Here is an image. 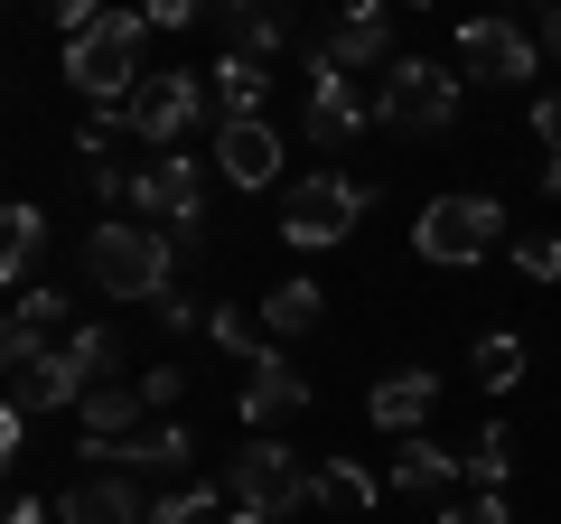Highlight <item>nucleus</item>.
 I'll return each instance as SVG.
<instances>
[{
    "label": "nucleus",
    "mask_w": 561,
    "mask_h": 524,
    "mask_svg": "<svg viewBox=\"0 0 561 524\" xmlns=\"http://www.w3.org/2000/svg\"><path fill=\"white\" fill-rule=\"evenodd\" d=\"M431 403H440V375H421V365H412V375H383L375 394H365V422L393 431V441H412V431L431 422Z\"/></svg>",
    "instance_id": "obj_16"
},
{
    "label": "nucleus",
    "mask_w": 561,
    "mask_h": 524,
    "mask_svg": "<svg viewBox=\"0 0 561 524\" xmlns=\"http://www.w3.org/2000/svg\"><path fill=\"white\" fill-rule=\"evenodd\" d=\"M140 375H122V384H94V394H84L76 403V422H84V441H131L140 431Z\"/></svg>",
    "instance_id": "obj_19"
},
{
    "label": "nucleus",
    "mask_w": 561,
    "mask_h": 524,
    "mask_svg": "<svg viewBox=\"0 0 561 524\" xmlns=\"http://www.w3.org/2000/svg\"><path fill=\"white\" fill-rule=\"evenodd\" d=\"M319 309H328L319 282H280V291H262V328H272V338H300V328H319Z\"/></svg>",
    "instance_id": "obj_21"
},
{
    "label": "nucleus",
    "mask_w": 561,
    "mask_h": 524,
    "mask_svg": "<svg viewBox=\"0 0 561 524\" xmlns=\"http://www.w3.org/2000/svg\"><path fill=\"white\" fill-rule=\"evenodd\" d=\"M216 515V487H169V497H150V524H206Z\"/></svg>",
    "instance_id": "obj_29"
},
{
    "label": "nucleus",
    "mask_w": 561,
    "mask_h": 524,
    "mask_svg": "<svg viewBox=\"0 0 561 524\" xmlns=\"http://www.w3.org/2000/svg\"><path fill=\"white\" fill-rule=\"evenodd\" d=\"M375 505V478L356 459H319V515H365Z\"/></svg>",
    "instance_id": "obj_23"
},
{
    "label": "nucleus",
    "mask_w": 561,
    "mask_h": 524,
    "mask_svg": "<svg viewBox=\"0 0 561 524\" xmlns=\"http://www.w3.org/2000/svg\"><path fill=\"white\" fill-rule=\"evenodd\" d=\"M262 94H272V66L243 57V47H225V57L206 66V103H216V122H253Z\"/></svg>",
    "instance_id": "obj_17"
},
{
    "label": "nucleus",
    "mask_w": 561,
    "mask_h": 524,
    "mask_svg": "<svg viewBox=\"0 0 561 524\" xmlns=\"http://www.w3.org/2000/svg\"><path fill=\"white\" fill-rule=\"evenodd\" d=\"M225 497L253 505V515H272V524H290V515L319 505V468H309L300 449H280L272 431H253V441L234 449V468H225Z\"/></svg>",
    "instance_id": "obj_3"
},
{
    "label": "nucleus",
    "mask_w": 561,
    "mask_h": 524,
    "mask_svg": "<svg viewBox=\"0 0 561 524\" xmlns=\"http://www.w3.org/2000/svg\"><path fill=\"white\" fill-rule=\"evenodd\" d=\"M505 243V206L496 197H431L412 225V253L421 262H449V272H468V262H486Z\"/></svg>",
    "instance_id": "obj_5"
},
{
    "label": "nucleus",
    "mask_w": 561,
    "mask_h": 524,
    "mask_svg": "<svg viewBox=\"0 0 561 524\" xmlns=\"http://www.w3.org/2000/svg\"><path fill=\"white\" fill-rule=\"evenodd\" d=\"M10 319H20V328H38V338H47V328H57V338H66V291H47V282L10 291Z\"/></svg>",
    "instance_id": "obj_28"
},
{
    "label": "nucleus",
    "mask_w": 561,
    "mask_h": 524,
    "mask_svg": "<svg viewBox=\"0 0 561 524\" xmlns=\"http://www.w3.org/2000/svg\"><path fill=\"white\" fill-rule=\"evenodd\" d=\"M57 524H150V497H140L131 468H84L57 497Z\"/></svg>",
    "instance_id": "obj_11"
},
{
    "label": "nucleus",
    "mask_w": 561,
    "mask_h": 524,
    "mask_svg": "<svg viewBox=\"0 0 561 524\" xmlns=\"http://www.w3.org/2000/svg\"><path fill=\"white\" fill-rule=\"evenodd\" d=\"M468 375H478L486 394H515L524 384V338H478L468 346Z\"/></svg>",
    "instance_id": "obj_24"
},
{
    "label": "nucleus",
    "mask_w": 561,
    "mask_h": 524,
    "mask_svg": "<svg viewBox=\"0 0 561 524\" xmlns=\"http://www.w3.org/2000/svg\"><path fill=\"white\" fill-rule=\"evenodd\" d=\"M534 141L561 160V94H542V103H534Z\"/></svg>",
    "instance_id": "obj_36"
},
{
    "label": "nucleus",
    "mask_w": 561,
    "mask_h": 524,
    "mask_svg": "<svg viewBox=\"0 0 561 524\" xmlns=\"http://www.w3.org/2000/svg\"><path fill=\"white\" fill-rule=\"evenodd\" d=\"M179 394H187V375H179V365H140V403H150V412H169Z\"/></svg>",
    "instance_id": "obj_31"
},
{
    "label": "nucleus",
    "mask_w": 561,
    "mask_h": 524,
    "mask_svg": "<svg viewBox=\"0 0 561 524\" xmlns=\"http://www.w3.org/2000/svg\"><path fill=\"white\" fill-rule=\"evenodd\" d=\"M197 113H206V76L169 66V76H140V94L122 103V132L150 141V150H179L187 132H197Z\"/></svg>",
    "instance_id": "obj_7"
},
{
    "label": "nucleus",
    "mask_w": 561,
    "mask_h": 524,
    "mask_svg": "<svg viewBox=\"0 0 561 524\" xmlns=\"http://www.w3.org/2000/svg\"><path fill=\"white\" fill-rule=\"evenodd\" d=\"M10 524H57V515H47L38 497H20V505H10Z\"/></svg>",
    "instance_id": "obj_38"
},
{
    "label": "nucleus",
    "mask_w": 561,
    "mask_h": 524,
    "mask_svg": "<svg viewBox=\"0 0 561 524\" xmlns=\"http://www.w3.org/2000/svg\"><path fill=\"white\" fill-rule=\"evenodd\" d=\"M459 76L515 94V84L534 76V38H524L515 20H468V29H459Z\"/></svg>",
    "instance_id": "obj_9"
},
{
    "label": "nucleus",
    "mask_w": 561,
    "mask_h": 524,
    "mask_svg": "<svg viewBox=\"0 0 561 524\" xmlns=\"http://www.w3.org/2000/svg\"><path fill=\"white\" fill-rule=\"evenodd\" d=\"M160 235H169V253H179V262H206V216L197 225H160Z\"/></svg>",
    "instance_id": "obj_34"
},
{
    "label": "nucleus",
    "mask_w": 561,
    "mask_h": 524,
    "mask_svg": "<svg viewBox=\"0 0 561 524\" xmlns=\"http://www.w3.org/2000/svg\"><path fill=\"white\" fill-rule=\"evenodd\" d=\"M542 10H561V0H542Z\"/></svg>",
    "instance_id": "obj_42"
},
{
    "label": "nucleus",
    "mask_w": 561,
    "mask_h": 524,
    "mask_svg": "<svg viewBox=\"0 0 561 524\" xmlns=\"http://www.w3.org/2000/svg\"><path fill=\"white\" fill-rule=\"evenodd\" d=\"M365 216V187L337 179V169H309V179L280 187V235L300 243V253H328V243H346Z\"/></svg>",
    "instance_id": "obj_6"
},
{
    "label": "nucleus",
    "mask_w": 561,
    "mask_h": 524,
    "mask_svg": "<svg viewBox=\"0 0 561 524\" xmlns=\"http://www.w3.org/2000/svg\"><path fill=\"white\" fill-rule=\"evenodd\" d=\"M206 338H216V346H225V356H234V365H243V375H253V365H262V356H272V346H262V328H253V319H243V309H206Z\"/></svg>",
    "instance_id": "obj_27"
},
{
    "label": "nucleus",
    "mask_w": 561,
    "mask_h": 524,
    "mask_svg": "<svg viewBox=\"0 0 561 524\" xmlns=\"http://www.w3.org/2000/svg\"><path fill=\"white\" fill-rule=\"evenodd\" d=\"M225 524H272V515H253V505H234V515H225Z\"/></svg>",
    "instance_id": "obj_40"
},
{
    "label": "nucleus",
    "mask_w": 561,
    "mask_h": 524,
    "mask_svg": "<svg viewBox=\"0 0 561 524\" xmlns=\"http://www.w3.org/2000/svg\"><path fill=\"white\" fill-rule=\"evenodd\" d=\"M505 468H515V441H505V422H486L478 441H468V459H459V478H478L486 497H505Z\"/></svg>",
    "instance_id": "obj_25"
},
{
    "label": "nucleus",
    "mask_w": 561,
    "mask_h": 524,
    "mask_svg": "<svg viewBox=\"0 0 561 524\" xmlns=\"http://www.w3.org/2000/svg\"><path fill=\"white\" fill-rule=\"evenodd\" d=\"M515 272L524 282H561V235H515Z\"/></svg>",
    "instance_id": "obj_30"
},
{
    "label": "nucleus",
    "mask_w": 561,
    "mask_h": 524,
    "mask_svg": "<svg viewBox=\"0 0 561 524\" xmlns=\"http://www.w3.org/2000/svg\"><path fill=\"white\" fill-rule=\"evenodd\" d=\"M47 10H57V20H66V38H76V29H94V20H103V0H47Z\"/></svg>",
    "instance_id": "obj_37"
},
{
    "label": "nucleus",
    "mask_w": 561,
    "mask_h": 524,
    "mask_svg": "<svg viewBox=\"0 0 561 524\" xmlns=\"http://www.w3.org/2000/svg\"><path fill=\"white\" fill-rule=\"evenodd\" d=\"M84 394H94V375H84V365L66 356V338L47 346V356L28 365V375H10V412H28V422H38V412H76Z\"/></svg>",
    "instance_id": "obj_14"
},
{
    "label": "nucleus",
    "mask_w": 561,
    "mask_h": 524,
    "mask_svg": "<svg viewBox=\"0 0 561 524\" xmlns=\"http://www.w3.org/2000/svg\"><path fill=\"white\" fill-rule=\"evenodd\" d=\"M440 524H505V497H486V487H478V497H468V505H449Z\"/></svg>",
    "instance_id": "obj_33"
},
{
    "label": "nucleus",
    "mask_w": 561,
    "mask_h": 524,
    "mask_svg": "<svg viewBox=\"0 0 561 524\" xmlns=\"http://www.w3.org/2000/svg\"><path fill=\"white\" fill-rule=\"evenodd\" d=\"M216 20V0H150V29H197Z\"/></svg>",
    "instance_id": "obj_32"
},
{
    "label": "nucleus",
    "mask_w": 561,
    "mask_h": 524,
    "mask_svg": "<svg viewBox=\"0 0 561 524\" xmlns=\"http://www.w3.org/2000/svg\"><path fill=\"white\" fill-rule=\"evenodd\" d=\"M216 29H225V47L280 66V47L300 38V10H290V0H216Z\"/></svg>",
    "instance_id": "obj_13"
},
{
    "label": "nucleus",
    "mask_w": 561,
    "mask_h": 524,
    "mask_svg": "<svg viewBox=\"0 0 561 524\" xmlns=\"http://www.w3.org/2000/svg\"><path fill=\"white\" fill-rule=\"evenodd\" d=\"M140 38H150V10H103L94 29H76L66 38V84L76 94H94L103 113L113 103L140 94Z\"/></svg>",
    "instance_id": "obj_2"
},
{
    "label": "nucleus",
    "mask_w": 561,
    "mask_h": 524,
    "mask_svg": "<svg viewBox=\"0 0 561 524\" xmlns=\"http://www.w3.org/2000/svg\"><path fill=\"white\" fill-rule=\"evenodd\" d=\"M328 66H346V76H365V66H393V0H346L337 29L319 38Z\"/></svg>",
    "instance_id": "obj_12"
},
{
    "label": "nucleus",
    "mask_w": 561,
    "mask_h": 524,
    "mask_svg": "<svg viewBox=\"0 0 561 524\" xmlns=\"http://www.w3.org/2000/svg\"><path fill=\"white\" fill-rule=\"evenodd\" d=\"M216 169H225V179H234V187H272L280 179V132H272V122H216Z\"/></svg>",
    "instance_id": "obj_15"
},
{
    "label": "nucleus",
    "mask_w": 561,
    "mask_h": 524,
    "mask_svg": "<svg viewBox=\"0 0 561 524\" xmlns=\"http://www.w3.org/2000/svg\"><path fill=\"white\" fill-rule=\"evenodd\" d=\"M66 356L94 384H122V328H66Z\"/></svg>",
    "instance_id": "obj_26"
},
{
    "label": "nucleus",
    "mask_w": 561,
    "mask_h": 524,
    "mask_svg": "<svg viewBox=\"0 0 561 524\" xmlns=\"http://www.w3.org/2000/svg\"><path fill=\"white\" fill-rule=\"evenodd\" d=\"M449 478H459L449 449H431V441H402V449H393V487H402V497H440Z\"/></svg>",
    "instance_id": "obj_22"
},
{
    "label": "nucleus",
    "mask_w": 561,
    "mask_h": 524,
    "mask_svg": "<svg viewBox=\"0 0 561 524\" xmlns=\"http://www.w3.org/2000/svg\"><path fill=\"white\" fill-rule=\"evenodd\" d=\"M300 403H309V375L272 346V356L253 365V384H243V422H253V431H272V422H290Z\"/></svg>",
    "instance_id": "obj_18"
},
{
    "label": "nucleus",
    "mask_w": 561,
    "mask_h": 524,
    "mask_svg": "<svg viewBox=\"0 0 561 524\" xmlns=\"http://www.w3.org/2000/svg\"><path fill=\"white\" fill-rule=\"evenodd\" d=\"M122 216H150V225H197L206 216V187H197V160L187 150H160V160L131 179V206Z\"/></svg>",
    "instance_id": "obj_10"
},
{
    "label": "nucleus",
    "mask_w": 561,
    "mask_h": 524,
    "mask_svg": "<svg viewBox=\"0 0 561 524\" xmlns=\"http://www.w3.org/2000/svg\"><path fill=\"white\" fill-rule=\"evenodd\" d=\"M542 47H552V57H561V10H542Z\"/></svg>",
    "instance_id": "obj_39"
},
{
    "label": "nucleus",
    "mask_w": 561,
    "mask_h": 524,
    "mask_svg": "<svg viewBox=\"0 0 561 524\" xmlns=\"http://www.w3.org/2000/svg\"><path fill=\"white\" fill-rule=\"evenodd\" d=\"M150 309H160V328H197V300H187L179 282H169V291H160V300H150Z\"/></svg>",
    "instance_id": "obj_35"
},
{
    "label": "nucleus",
    "mask_w": 561,
    "mask_h": 524,
    "mask_svg": "<svg viewBox=\"0 0 561 524\" xmlns=\"http://www.w3.org/2000/svg\"><path fill=\"white\" fill-rule=\"evenodd\" d=\"M365 122H375V103L356 94V76H346V66H328L319 47H309V113H300V132H309L319 150H356Z\"/></svg>",
    "instance_id": "obj_8"
},
{
    "label": "nucleus",
    "mask_w": 561,
    "mask_h": 524,
    "mask_svg": "<svg viewBox=\"0 0 561 524\" xmlns=\"http://www.w3.org/2000/svg\"><path fill=\"white\" fill-rule=\"evenodd\" d=\"M0 225H10V243H0V272H10V291H28V282H38V262H47V216L20 197Z\"/></svg>",
    "instance_id": "obj_20"
},
{
    "label": "nucleus",
    "mask_w": 561,
    "mask_h": 524,
    "mask_svg": "<svg viewBox=\"0 0 561 524\" xmlns=\"http://www.w3.org/2000/svg\"><path fill=\"white\" fill-rule=\"evenodd\" d=\"M412 10H431V0H412Z\"/></svg>",
    "instance_id": "obj_41"
},
{
    "label": "nucleus",
    "mask_w": 561,
    "mask_h": 524,
    "mask_svg": "<svg viewBox=\"0 0 561 524\" xmlns=\"http://www.w3.org/2000/svg\"><path fill=\"white\" fill-rule=\"evenodd\" d=\"M84 282H94L103 300H160V291L179 282V253H169L160 225L113 216V225H94V235H84Z\"/></svg>",
    "instance_id": "obj_1"
},
{
    "label": "nucleus",
    "mask_w": 561,
    "mask_h": 524,
    "mask_svg": "<svg viewBox=\"0 0 561 524\" xmlns=\"http://www.w3.org/2000/svg\"><path fill=\"white\" fill-rule=\"evenodd\" d=\"M459 94H468L459 66L393 57V66H383V84H375V122H393V132H412V141H440L449 122H459Z\"/></svg>",
    "instance_id": "obj_4"
}]
</instances>
